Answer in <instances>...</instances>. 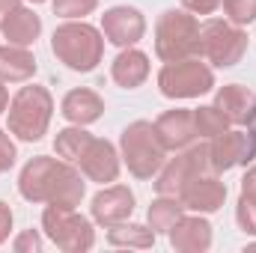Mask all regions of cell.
I'll use <instances>...</instances> for the list:
<instances>
[{"label": "cell", "mask_w": 256, "mask_h": 253, "mask_svg": "<svg viewBox=\"0 0 256 253\" xmlns=\"http://www.w3.org/2000/svg\"><path fill=\"white\" fill-rule=\"evenodd\" d=\"M21 196L33 202H48V206H66L74 208L84 196V179L78 170H72L63 161H54L48 155L33 158L21 170Z\"/></svg>", "instance_id": "obj_1"}, {"label": "cell", "mask_w": 256, "mask_h": 253, "mask_svg": "<svg viewBox=\"0 0 256 253\" xmlns=\"http://www.w3.org/2000/svg\"><path fill=\"white\" fill-rule=\"evenodd\" d=\"M51 48L54 54L63 60L68 68L74 72H92L98 60H102V51H104V39L96 27L90 24H63L57 27L54 39H51Z\"/></svg>", "instance_id": "obj_2"}, {"label": "cell", "mask_w": 256, "mask_h": 253, "mask_svg": "<svg viewBox=\"0 0 256 253\" xmlns=\"http://www.w3.org/2000/svg\"><path fill=\"white\" fill-rule=\"evenodd\" d=\"M155 51L164 63L200 54V24H196V18L188 15V12H179V9L164 12L158 18V27H155Z\"/></svg>", "instance_id": "obj_3"}, {"label": "cell", "mask_w": 256, "mask_h": 253, "mask_svg": "<svg viewBox=\"0 0 256 253\" xmlns=\"http://www.w3.org/2000/svg\"><path fill=\"white\" fill-rule=\"evenodd\" d=\"M51 110L54 102L45 86H21L9 104V131L21 140H39L51 122Z\"/></svg>", "instance_id": "obj_4"}, {"label": "cell", "mask_w": 256, "mask_h": 253, "mask_svg": "<svg viewBox=\"0 0 256 253\" xmlns=\"http://www.w3.org/2000/svg\"><path fill=\"white\" fill-rule=\"evenodd\" d=\"M164 155H167V146L161 143L152 122L140 120L122 131V158L137 179H149L152 173H158L164 164Z\"/></svg>", "instance_id": "obj_5"}, {"label": "cell", "mask_w": 256, "mask_h": 253, "mask_svg": "<svg viewBox=\"0 0 256 253\" xmlns=\"http://www.w3.org/2000/svg\"><path fill=\"white\" fill-rule=\"evenodd\" d=\"M158 86L167 98H196L214 86V74L196 57H185V60H173L161 68Z\"/></svg>", "instance_id": "obj_6"}, {"label": "cell", "mask_w": 256, "mask_h": 253, "mask_svg": "<svg viewBox=\"0 0 256 253\" xmlns=\"http://www.w3.org/2000/svg\"><path fill=\"white\" fill-rule=\"evenodd\" d=\"M244 48H248V36L230 21H206L200 27V57L212 60L220 68L238 63Z\"/></svg>", "instance_id": "obj_7"}, {"label": "cell", "mask_w": 256, "mask_h": 253, "mask_svg": "<svg viewBox=\"0 0 256 253\" xmlns=\"http://www.w3.org/2000/svg\"><path fill=\"white\" fill-rule=\"evenodd\" d=\"M42 226L51 236V242L63 250H90L96 242L90 220L66 206H48L42 214Z\"/></svg>", "instance_id": "obj_8"}, {"label": "cell", "mask_w": 256, "mask_h": 253, "mask_svg": "<svg viewBox=\"0 0 256 253\" xmlns=\"http://www.w3.org/2000/svg\"><path fill=\"white\" fill-rule=\"evenodd\" d=\"M200 173H214L208 161V146H194L185 155H176L167 164V170L161 173V179L155 182V190L161 196H179V190Z\"/></svg>", "instance_id": "obj_9"}, {"label": "cell", "mask_w": 256, "mask_h": 253, "mask_svg": "<svg viewBox=\"0 0 256 253\" xmlns=\"http://www.w3.org/2000/svg\"><path fill=\"white\" fill-rule=\"evenodd\" d=\"M256 158V134L254 131H224L208 143L212 170H230L236 164H250Z\"/></svg>", "instance_id": "obj_10"}, {"label": "cell", "mask_w": 256, "mask_h": 253, "mask_svg": "<svg viewBox=\"0 0 256 253\" xmlns=\"http://www.w3.org/2000/svg\"><path fill=\"white\" fill-rule=\"evenodd\" d=\"M78 164H80L84 176H90L92 182H114V179L120 176L116 149H114L108 140H98V137H90V143L84 146Z\"/></svg>", "instance_id": "obj_11"}, {"label": "cell", "mask_w": 256, "mask_h": 253, "mask_svg": "<svg viewBox=\"0 0 256 253\" xmlns=\"http://www.w3.org/2000/svg\"><path fill=\"white\" fill-rule=\"evenodd\" d=\"M134 212V194L122 185H110V188L98 190L92 200V218L98 224H104L108 230L116 224H126Z\"/></svg>", "instance_id": "obj_12"}, {"label": "cell", "mask_w": 256, "mask_h": 253, "mask_svg": "<svg viewBox=\"0 0 256 253\" xmlns=\"http://www.w3.org/2000/svg\"><path fill=\"white\" fill-rule=\"evenodd\" d=\"M179 200L185 202V208L194 212H218L226 200V185L218 182V176L212 173H200L179 190Z\"/></svg>", "instance_id": "obj_13"}, {"label": "cell", "mask_w": 256, "mask_h": 253, "mask_svg": "<svg viewBox=\"0 0 256 253\" xmlns=\"http://www.w3.org/2000/svg\"><path fill=\"white\" fill-rule=\"evenodd\" d=\"M102 30H104V36H108L114 45H122V48H126V45H134V42L143 36L146 21H143V15H140L137 9H131V6H114V9L104 12Z\"/></svg>", "instance_id": "obj_14"}, {"label": "cell", "mask_w": 256, "mask_h": 253, "mask_svg": "<svg viewBox=\"0 0 256 253\" xmlns=\"http://www.w3.org/2000/svg\"><path fill=\"white\" fill-rule=\"evenodd\" d=\"M155 131L161 137V143L167 149H182L196 137V126H194V110H167L164 116H158Z\"/></svg>", "instance_id": "obj_15"}, {"label": "cell", "mask_w": 256, "mask_h": 253, "mask_svg": "<svg viewBox=\"0 0 256 253\" xmlns=\"http://www.w3.org/2000/svg\"><path fill=\"white\" fill-rule=\"evenodd\" d=\"M214 108H218L230 122H236V126H248V120H250V114H254V108H256V96L248 90V86L230 84V86H224V90L218 92Z\"/></svg>", "instance_id": "obj_16"}, {"label": "cell", "mask_w": 256, "mask_h": 253, "mask_svg": "<svg viewBox=\"0 0 256 253\" xmlns=\"http://www.w3.org/2000/svg\"><path fill=\"white\" fill-rule=\"evenodd\" d=\"M170 242L176 250H208L212 244V226L202 218H179L170 230Z\"/></svg>", "instance_id": "obj_17"}, {"label": "cell", "mask_w": 256, "mask_h": 253, "mask_svg": "<svg viewBox=\"0 0 256 253\" xmlns=\"http://www.w3.org/2000/svg\"><path fill=\"white\" fill-rule=\"evenodd\" d=\"M36 74V60L24 45H0V80L18 84Z\"/></svg>", "instance_id": "obj_18"}, {"label": "cell", "mask_w": 256, "mask_h": 253, "mask_svg": "<svg viewBox=\"0 0 256 253\" xmlns=\"http://www.w3.org/2000/svg\"><path fill=\"white\" fill-rule=\"evenodd\" d=\"M104 110V102L92 92V90H72L63 98V116L68 122H78V126H86V122H96Z\"/></svg>", "instance_id": "obj_19"}, {"label": "cell", "mask_w": 256, "mask_h": 253, "mask_svg": "<svg viewBox=\"0 0 256 253\" xmlns=\"http://www.w3.org/2000/svg\"><path fill=\"white\" fill-rule=\"evenodd\" d=\"M114 80L120 84V86H140L146 78H149V57L143 54V51H134V48H128L122 51L116 60H114Z\"/></svg>", "instance_id": "obj_20"}, {"label": "cell", "mask_w": 256, "mask_h": 253, "mask_svg": "<svg viewBox=\"0 0 256 253\" xmlns=\"http://www.w3.org/2000/svg\"><path fill=\"white\" fill-rule=\"evenodd\" d=\"M3 33H6V39H9V45H30V42H36V36L42 33V21H39V15L36 12H30V9H15L9 18H6V24H3Z\"/></svg>", "instance_id": "obj_21"}, {"label": "cell", "mask_w": 256, "mask_h": 253, "mask_svg": "<svg viewBox=\"0 0 256 253\" xmlns=\"http://www.w3.org/2000/svg\"><path fill=\"white\" fill-rule=\"evenodd\" d=\"M182 212H185V202H182L179 196H161V194H158V200H155L152 208H149V224H152V230H158V232H170L173 224L182 218Z\"/></svg>", "instance_id": "obj_22"}, {"label": "cell", "mask_w": 256, "mask_h": 253, "mask_svg": "<svg viewBox=\"0 0 256 253\" xmlns=\"http://www.w3.org/2000/svg\"><path fill=\"white\" fill-rule=\"evenodd\" d=\"M108 242L116 244V248H152L155 230H146V226H137V224H128V226L116 224V226H110Z\"/></svg>", "instance_id": "obj_23"}, {"label": "cell", "mask_w": 256, "mask_h": 253, "mask_svg": "<svg viewBox=\"0 0 256 253\" xmlns=\"http://www.w3.org/2000/svg\"><path fill=\"white\" fill-rule=\"evenodd\" d=\"M86 143H90V134H86V131H80V128H66V131L57 134V140H54L57 155L66 158V161H78Z\"/></svg>", "instance_id": "obj_24"}, {"label": "cell", "mask_w": 256, "mask_h": 253, "mask_svg": "<svg viewBox=\"0 0 256 253\" xmlns=\"http://www.w3.org/2000/svg\"><path fill=\"white\" fill-rule=\"evenodd\" d=\"M194 126H196V137H218L226 131L230 120L218 108H200L194 110Z\"/></svg>", "instance_id": "obj_25"}, {"label": "cell", "mask_w": 256, "mask_h": 253, "mask_svg": "<svg viewBox=\"0 0 256 253\" xmlns=\"http://www.w3.org/2000/svg\"><path fill=\"white\" fill-rule=\"evenodd\" d=\"M220 6L232 24H250L256 18V0H220Z\"/></svg>", "instance_id": "obj_26"}, {"label": "cell", "mask_w": 256, "mask_h": 253, "mask_svg": "<svg viewBox=\"0 0 256 253\" xmlns=\"http://www.w3.org/2000/svg\"><path fill=\"white\" fill-rule=\"evenodd\" d=\"M98 6V0H54V12L60 18H84Z\"/></svg>", "instance_id": "obj_27"}, {"label": "cell", "mask_w": 256, "mask_h": 253, "mask_svg": "<svg viewBox=\"0 0 256 253\" xmlns=\"http://www.w3.org/2000/svg\"><path fill=\"white\" fill-rule=\"evenodd\" d=\"M236 218H238V224H242V230H244V232H254V236H256V200H250V196H244V194H242Z\"/></svg>", "instance_id": "obj_28"}, {"label": "cell", "mask_w": 256, "mask_h": 253, "mask_svg": "<svg viewBox=\"0 0 256 253\" xmlns=\"http://www.w3.org/2000/svg\"><path fill=\"white\" fill-rule=\"evenodd\" d=\"M12 164H15V146H12L9 134L0 131V173H6Z\"/></svg>", "instance_id": "obj_29"}, {"label": "cell", "mask_w": 256, "mask_h": 253, "mask_svg": "<svg viewBox=\"0 0 256 253\" xmlns=\"http://www.w3.org/2000/svg\"><path fill=\"white\" fill-rule=\"evenodd\" d=\"M220 6V0H185V9L188 12H196V15H208Z\"/></svg>", "instance_id": "obj_30"}, {"label": "cell", "mask_w": 256, "mask_h": 253, "mask_svg": "<svg viewBox=\"0 0 256 253\" xmlns=\"http://www.w3.org/2000/svg\"><path fill=\"white\" fill-rule=\"evenodd\" d=\"M15 250H42V238H39L33 230H27V232L15 242Z\"/></svg>", "instance_id": "obj_31"}, {"label": "cell", "mask_w": 256, "mask_h": 253, "mask_svg": "<svg viewBox=\"0 0 256 253\" xmlns=\"http://www.w3.org/2000/svg\"><path fill=\"white\" fill-rule=\"evenodd\" d=\"M9 230H12V212L6 202H0V244L9 238Z\"/></svg>", "instance_id": "obj_32"}, {"label": "cell", "mask_w": 256, "mask_h": 253, "mask_svg": "<svg viewBox=\"0 0 256 253\" xmlns=\"http://www.w3.org/2000/svg\"><path fill=\"white\" fill-rule=\"evenodd\" d=\"M242 194H244V196H250V200H256V167H250V170H248V176L242 179Z\"/></svg>", "instance_id": "obj_33"}, {"label": "cell", "mask_w": 256, "mask_h": 253, "mask_svg": "<svg viewBox=\"0 0 256 253\" xmlns=\"http://www.w3.org/2000/svg\"><path fill=\"white\" fill-rule=\"evenodd\" d=\"M15 9H18V0H0V30H3L6 18H9Z\"/></svg>", "instance_id": "obj_34"}, {"label": "cell", "mask_w": 256, "mask_h": 253, "mask_svg": "<svg viewBox=\"0 0 256 253\" xmlns=\"http://www.w3.org/2000/svg\"><path fill=\"white\" fill-rule=\"evenodd\" d=\"M6 104H9V92H6V86L0 84V114L6 110Z\"/></svg>", "instance_id": "obj_35"}, {"label": "cell", "mask_w": 256, "mask_h": 253, "mask_svg": "<svg viewBox=\"0 0 256 253\" xmlns=\"http://www.w3.org/2000/svg\"><path fill=\"white\" fill-rule=\"evenodd\" d=\"M248 131L256 134V108H254V114H250V120H248Z\"/></svg>", "instance_id": "obj_36"}, {"label": "cell", "mask_w": 256, "mask_h": 253, "mask_svg": "<svg viewBox=\"0 0 256 253\" xmlns=\"http://www.w3.org/2000/svg\"><path fill=\"white\" fill-rule=\"evenodd\" d=\"M30 3H42V0H30Z\"/></svg>", "instance_id": "obj_37"}]
</instances>
